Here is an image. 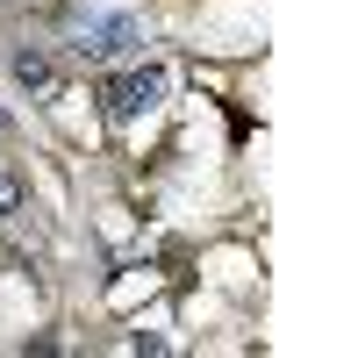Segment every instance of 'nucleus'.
I'll use <instances>...</instances> for the list:
<instances>
[{
	"instance_id": "nucleus-1",
	"label": "nucleus",
	"mask_w": 358,
	"mask_h": 358,
	"mask_svg": "<svg viewBox=\"0 0 358 358\" xmlns=\"http://www.w3.org/2000/svg\"><path fill=\"white\" fill-rule=\"evenodd\" d=\"M101 101H108L115 122H136V115H151V108L165 101V65H129V72H115Z\"/></svg>"
},
{
	"instance_id": "nucleus-2",
	"label": "nucleus",
	"mask_w": 358,
	"mask_h": 358,
	"mask_svg": "<svg viewBox=\"0 0 358 358\" xmlns=\"http://www.w3.org/2000/svg\"><path fill=\"white\" fill-rule=\"evenodd\" d=\"M136 43V15H86L72 29V57L79 65H108V57H122Z\"/></svg>"
},
{
	"instance_id": "nucleus-3",
	"label": "nucleus",
	"mask_w": 358,
	"mask_h": 358,
	"mask_svg": "<svg viewBox=\"0 0 358 358\" xmlns=\"http://www.w3.org/2000/svg\"><path fill=\"white\" fill-rule=\"evenodd\" d=\"M15 79H22V94H36V101L57 94V65H50L43 50H15Z\"/></svg>"
},
{
	"instance_id": "nucleus-4",
	"label": "nucleus",
	"mask_w": 358,
	"mask_h": 358,
	"mask_svg": "<svg viewBox=\"0 0 358 358\" xmlns=\"http://www.w3.org/2000/svg\"><path fill=\"white\" fill-rule=\"evenodd\" d=\"M15 208H22V179L0 172V215H15Z\"/></svg>"
}]
</instances>
